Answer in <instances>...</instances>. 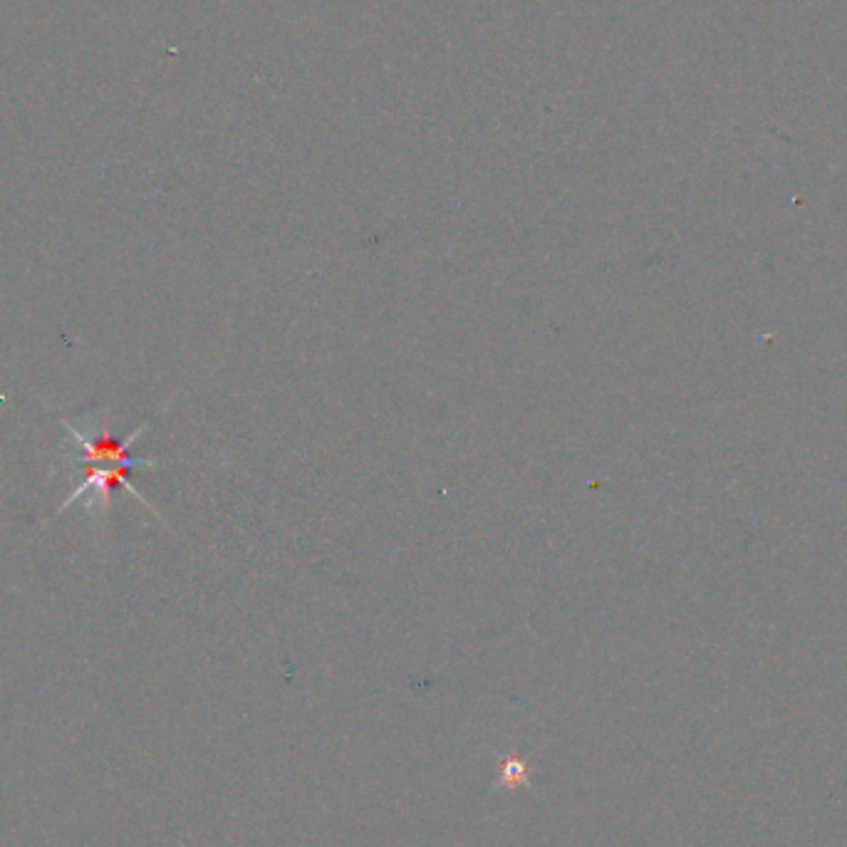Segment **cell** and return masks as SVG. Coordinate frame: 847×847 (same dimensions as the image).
Instances as JSON below:
<instances>
[{
    "label": "cell",
    "mask_w": 847,
    "mask_h": 847,
    "mask_svg": "<svg viewBox=\"0 0 847 847\" xmlns=\"http://www.w3.org/2000/svg\"><path fill=\"white\" fill-rule=\"evenodd\" d=\"M85 466H87L85 481L79 486H75L73 494L67 496V501L58 508V513L67 511L70 506H75V501H77L79 496H85L87 490H92V498H89L87 511L92 513V515H107V513L112 511V494L117 488H124V490H129V494L137 498L141 506L149 508V511L154 513L157 519H162L157 508L147 501V496H141L139 488L132 484V471H137V469H162L164 466L162 461L139 459L137 457V459L124 461V463H112V466H92V463H85Z\"/></svg>",
    "instance_id": "6da1fadb"
},
{
    "label": "cell",
    "mask_w": 847,
    "mask_h": 847,
    "mask_svg": "<svg viewBox=\"0 0 847 847\" xmlns=\"http://www.w3.org/2000/svg\"><path fill=\"white\" fill-rule=\"evenodd\" d=\"M62 424H65V432L70 434L73 444L77 446L79 451H83L85 463H92V466H112V463H124V461L137 459V457H129L132 444L139 441L141 434L149 432V424H139L137 429L127 436V439H117V436H112V432H110V414L107 412L102 419V434L100 436H85L73 422H62Z\"/></svg>",
    "instance_id": "7a4b0ae2"
}]
</instances>
